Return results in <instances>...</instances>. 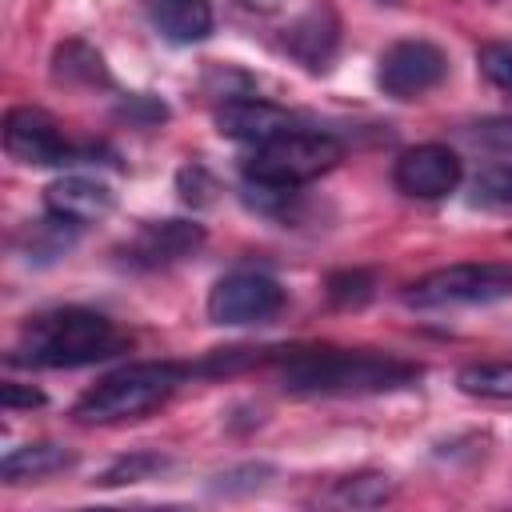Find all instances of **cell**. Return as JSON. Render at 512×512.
<instances>
[{"label": "cell", "instance_id": "1", "mask_svg": "<svg viewBox=\"0 0 512 512\" xmlns=\"http://www.w3.org/2000/svg\"><path fill=\"white\" fill-rule=\"evenodd\" d=\"M128 344V336L100 312L88 308H56L40 312L36 320L24 324L20 352L28 364L40 368H80L116 356Z\"/></svg>", "mask_w": 512, "mask_h": 512}, {"label": "cell", "instance_id": "2", "mask_svg": "<svg viewBox=\"0 0 512 512\" xmlns=\"http://www.w3.org/2000/svg\"><path fill=\"white\" fill-rule=\"evenodd\" d=\"M420 368L396 356L376 352H296L284 364V388L300 396H348V392H384L416 380Z\"/></svg>", "mask_w": 512, "mask_h": 512}, {"label": "cell", "instance_id": "3", "mask_svg": "<svg viewBox=\"0 0 512 512\" xmlns=\"http://www.w3.org/2000/svg\"><path fill=\"white\" fill-rule=\"evenodd\" d=\"M188 376V368L180 364H160V360H144V364H124L116 372H108L104 380H96L72 408V416L80 424H116V420H136L156 412L176 384Z\"/></svg>", "mask_w": 512, "mask_h": 512}, {"label": "cell", "instance_id": "4", "mask_svg": "<svg viewBox=\"0 0 512 512\" xmlns=\"http://www.w3.org/2000/svg\"><path fill=\"white\" fill-rule=\"evenodd\" d=\"M340 156H344V144L332 132L296 128L288 136L256 144V152L244 160V180L260 188H300L320 172H328Z\"/></svg>", "mask_w": 512, "mask_h": 512}, {"label": "cell", "instance_id": "5", "mask_svg": "<svg viewBox=\"0 0 512 512\" xmlns=\"http://www.w3.org/2000/svg\"><path fill=\"white\" fill-rule=\"evenodd\" d=\"M512 296V264H448L416 284H408L404 300L416 308H444V304H496Z\"/></svg>", "mask_w": 512, "mask_h": 512}, {"label": "cell", "instance_id": "6", "mask_svg": "<svg viewBox=\"0 0 512 512\" xmlns=\"http://www.w3.org/2000/svg\"><path fill=\"white\" fill-rule=\"evenodd\" d=\"M448 72V56L432 40H396L380 52L376 84L392 100H416L428 88H436Z\"/></svg>", "mask_w": 512, "mask_h": 512}, {"label": "cell", "instance_id": "7", "mask_svg": "<svg viewBox=\"0 0 512 512\" xmlns=\"http://www.w3.org/2000/svg\"><path fill=\"white\" fill-rule=\"evenodd\" d=\"M284 308V288L260 272H232L208 292L212 324H260Z\"/></svg>", "mask_w": 512, "mask_h": 512}, {"label": "cell", "instance_id": "8", "mask_svg": "<svg viewBox=\"0 0 512 512\" xmlns=\"http://www.w3.org/2000/svg\"><path fill=\"white\" fill-rule=\"evenodd\" d=\"M4 148L20 164H76L84 160V148L68 144V136L56 128V120L40 108H12L4 116Z\"/></svg>", "mask_w": 512, "mask_h": 512}, {"label": "cell", "instance_id": "9", "mask_svg": "<svg viewBox=\"0 0 512 512\" xmlns=\"http://www.w3.org/2000/svg\"><path fill=\"white\" fill-rule=\"evenodd\" d=\"M460 176H464V164L448 144H416V148L400 152L392 164L396 188L416 200H440V196L456 192Z\"/></svg>", "mask_w": 512, "mask_h": 512}, {"label": "cell", "instance_id": "10", "mask_svg": "<svg viewBox=\"0 0 512 512\" xmlns=\"http://www.w3.org/2000/svg\"><path fill=\"white\" fill-rule=\"evenodd\" d=\"M204 248V228L196 220H148L120 248L132 268H168Z\"/></svg>", "mask_w": 512, "mask_h": 512}, {"label": "cell", "instance_id": "11", "mask_svg": "<svg viewBox=\"0 0 512 512\" xmlns=\"http://www.w3.org/2000/svg\"><path fill=\"white\" fill-rule=\"evenodd\" d=\"M300 128V116L268 104V100H224L216 108V132L228 140H248V144H268L276 136H288Z\"/></svg>", "mask_w": 512, "mask_h": 512}, {"label": "cell", "instance_id": "12", "mask_svg": "<svg viewBox=\"0 0 512 512\" xmlns=\"http://www.w3.org/2000/svg\"><path fill=\"white\" fill-rule=\"evenodd\" d=\"M44 208L68 228H84V224L104 220L116 208V192L92 176H60L44 188Z\"/></svg>", "mask_w": 512, "mask_h": 512}, {"label": "cell", "instance_id": "13", "mask_svg": "<svg viewBox=\"0 0 512 512\" xmlns=\"http://www.w3.org/2000/svg\"><path fill=\"white\" fill-rule=\"evenodd\" d=\"M148 16H152L156 32L172 44H196L212 32L208 0H148Z\"/></svg>", "mask_w": 512, "mask_h": 512}, {"label": "cell", "instance_id": "14", "mask_svg": "<svg viewBox=\"0 0 512 512\" xmlns=\"http://www.w3.org/2000/svg\"><path fill=\"white\" fill-rule=\"evenodd\" d=\"M52 76H56V84H72V88L108 84L104 56H100L92 44H84V40H64V44L52 52Z\"/></svg>", "mask_w": 512, "mask_h": 512}, {"label": "cell", "instance_id": "15", "mask_svg": "<svg viewBox=\"0 0 512 512\" xmlns=\"http://www.w3.org/2000/svg\"><path fill=\"white\" fill-rule=\"evenodd\" d=\"M72 464V452L60 448V444H24V448H12L4 460H0V476L8 484H24V480H40V476H52L60 468Z\"/></svg>", "mask_w": 512, "mask_h": 512}, {"label": "cell", "instance_id": "16", "mask_svg": "<svg viewBox=\"0 0 512 512\" xmlns=\"http://www.w3.org/2000/svg\"><path fill=\"white\" fill-rule=\"evenodd\" d=\"M308 68H324V60L332 56L336 48V20L328 12H308L304 20H296L288 28V40H284Z\"/></svg>", "mask_w": 512, "mask_h": 512}, {"label": "cell", "instance_id": "17", "mask_svg": "<svg viewBox=\"0 0 512 512\" xmlns=\"http://www.w3.org/2000/svg\"><path fill=\"white\" fill-rule=\"evenodd\" d=\"M456 388L480 400H512V360H480L456 372Z\"/></svg>", "mask_w": 512, "mask_h": 512}, {"label": "cell", "instance_id": "18", "mask_svg": "<svg viewBox=\"0 0 512 512\" xmlns=\"http://www.w3.org/2000/svg\"><path fill=\"white\" fill-rule=\"evenodd\" d=\"M392 496V480L388 476H376V472H364V476H348L340 488H336V500L340 504H352V508H376Z\"/></svg>", "mask_w": 512, "mask_h": 512}, {"label": "cell", "instance_id": "19", "mask_svg": "<svg viewBox=\"0 0 512 512\" xmlns=\"http://www.w3.org/2000/svg\"><path fill=\"white\" fill-rule=\"evenodd\" d=\"M368 296H372V276H368V272L344 268V272H332V276H328V300H332V304H340V308H360Z\"/></svg>", "mask_w": 512, "mask_h": 512}, {"label": "cell", "instance_id": "20", "mask_svg": "<svg viewBox=\"0 0 512 512\" xmlns=\"http://www.w3.org/2000/svg\"><path fill=\"white\" fill-rule=\"evenodd\" d=\"M168 460L164 456H156V452H136V456H124V460H116L96 484H104V488H112V484H136V480H148L152 472H160Z\"/></svg>", "mask_w": 512, "mask_h": 512}, {"label": "cell", "instance_id": "21", "mask_svg": "<svg viewBox=\"0 0 512 512\" xmlns=\"http://www.w3.org/2000/svg\"><path fill=\"white\" fill-rule=\"evenodd\" d=\"M476 200L492 208H512V164L488 168L476 176Z\"/></svg>", "mask_w": 512, "mask_h": 512}, {"label": "cell", "instance_id": "22", "mask_svg": "<svg viewBox=\"0 0 512 512\" xmlns=\"http://www.w3.org/2000/svg\"><path fill=\"white\" fill-rule=\"evenodd\" d=\"M476 64L496 88L512 92V44H484L476 52Z\"/></svg>", "mask_w": 512, "mask_h": 512}, {"label": "cell", "instance_id": "23", "mask_svg": "<svg viewBox=\"0 0 512 512\" xmlns=\"http://www.w3.org/2000/svg\"><path fill=\"white\" fill-rule=\"evenodd\" d=\"M176 184H180V196H184L188 204H208V200H212V192H216L212 176H208L200 164H192V168H180Z\"/></svg>", "mask_w": 512, "mask_h": 512}, {"label": "cell", "instance_id": "24", "mask_svg": "<svg viewBox=\"0 0 512 512\" xmlns=\"http://www.w3.org/2000/svg\"><path fill=\"white\" fill-rule=\"evenodd\" d=\"M476 140H484L488 148L512 152V116H488L476 124Z\"/></svg>", "mask_w": 512, "mask_h": 512}, {"label": "cell", "instance_id": "25", "mask_svg": "<svg viewBox=\"0 0 512 512\" xmlns=\"http://www.w3.org/2000/svg\"><path fill=\"white\" fill-rule=\"evenodd\" d=\"M0 404L12 412V408H40L44 404V392L40 388H32V384H4L0 388Z\"/></svg>", "mask_w": 512, "mask_h": 512}, {"label": "cell", "instance_id": "26", "mask_svg": "<svg viewBox=\"0 0 512 512\" xmlns=\"http://www.w3.org/2000/svg\"><path fill=\"white\" fill-rule=\"evenodd\" d=\"M244 8H252V12H276L280 8V0H240Z\"/></svg>", "mask_w": 512, "mask_h": 512}, {"label": "cell", "instance_id": "27", "mask_svg": "<svg viewBox=\"0 0 512 512\" xmlns=\"http://www.w3.org/2000/svg\"><path fill=\"white\" fill-rule=\"evenodd\" d=\"M384 4H396V0H384Z\"/></svg>", "mask_w": 512, "mask_h": 512}]
</instances>
